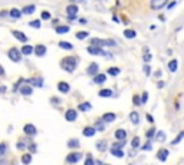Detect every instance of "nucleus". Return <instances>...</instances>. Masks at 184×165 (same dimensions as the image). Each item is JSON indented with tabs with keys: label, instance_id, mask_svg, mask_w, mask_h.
<instances>
[{
	"label": "nucleus",
	"instance_id": "nucleus-37",
	"mask_svg": "<svg viewBox=\"0 0 184 165\" xmlns=\"http://www.w3.org/2000/svg\"><path fill=\"white\" fill-rule=\"evenodd\" d=\"M155 139H157L160 144H161V142H164V141H165V134L163 131L157 132V135H155Z\"/></svg>",
	"mask_w": 184,
	"mask_h": 165
},
{
	"label": "nucleus",
	"instance_id": "nucleus-57",
	"mask_svg": "<svg viewBox=\"0 0 184 165\" xmlns=\"http://www.w3.org/2000/svg\"><path fill=\"white\" fill-rule=\"evenodd\" d=\"M5 75V69H3V66L0 65V76H3Z\"/></svg>",
	"mask_w": 184,
	"mask_h": 165
},
{
	"label": "nucleus",
	"instance_id": "nucleus-31",
	"mask_svg": "<svg viewBox=\"0 0 184 165\" xmlns=\"http://www.w3.org/2000/svg\"><path fill=\"white\" fill-rule=\"evenodd\" d=\"M88 36H89V32H86V30H81V32L76 33V39H79V40L86 39Z\"/></svg>",
	"mask_w": 184,
	"mask_h": 165
},
{
	"label": "nucleus",
	"instance_id": "nucleus-8",
	"mask_svg": "<svg viewBox=\"0 0 184 165\" xmlns=\"http://www.w3.org/2000/svg\"><path fill=\"white\" fill-rule=\"evenodd\" d=\"M12 34H13L19 42H22V43H26L27 42V36L23 32H20V30H12Z\"/></svg>",
	"mask_w": 184,
	"mask_h": 165
},
{
	"label": "nucleus",
	"instance_id": "nucleus-30",
	"mask_svg": "<svg viewBox=\"0 0 184 165\" xmlns=\"http://www.w3.org/2000/svg\"><path fill=\"white\" fill-rule=\"evenodd\" d=\"M55 30H56L58 34H65V33L69 32V26H58Z\"/></svg>",
	"mask_w": 184,
	"mask_h": 165
},
{
	"label": "nucleus",
	"instance_id": "nucleus-12",
	"mask_svg": "<svg viewBox=\"0 0 184 165\" xmlns=\"http://www.w3.org/2000/svg\"><path fill=\"white\" fill-rule=\"evenodd\" d=\"M98 70H99V66H98V63H91V65L88 66V69H86V73L88 75H91V76H95L97 73H98Z\"/></svg>",
	"mask_w": 184,
	"mask_h": 165
},
{
	"label": "nucleus",
	"instance_id": "nucleus-46",
	"mask_svg": "<svg viewBox=\"0 0 184 165\" xmlns=\"http://www.w3.org/2000/svg\"><path fill=\"white\" fill-rule=\"evenodd\" d=\"M152 149V145H151V142H147L144 146H143V151H151Z\"/></svg>",
	"mask_w": 184,
	"mask_h": 165
},
{
	"label": "nucleus",
	"instance_id": "nucleus-18",
	"mask_svg": "<svg viewBox=\"0 0 184 165\" xmlns=\"http://www.w3.org/2000/svg\"><path fill=\"white\" fill-rule=\"evenodd\" d=\"M19 91L22 95H25V96H29V95H32L33 93V89H32V85H25L19 88Z\"/></svg>",
	"mask_w": 184,
	"mask_h": 165
},
{
	"label": "nucleus",
	"instance_id": "nucleus-43",
	"mask_svg": "<svg viewBox=\"0 0 184 165\" xmlns=\"http://www.w3.org/2000/svg\"><path fill=\"white\" fill-rule=\"evenodd\" d=\"M85 165H95V161L92 158V155H88V158L85 161Z\"/></svg>",
	"mask_w": 184,
	"mask_h": 165
},
{
	"label": "nucleus",
	"instance_id": "nucleus-60",
	"mask_svg": "<svg viewBox=\"0 0 184 165\" xmlns=\"http://www.w3.org/2000/svg\"><path fill=\"white\" fill-rule=\"evenodd\" d=\"M105 165H109V164H105Z\"/></svg>",
	"mask_w": 184,
	"mask_h": 165
},
{
	"label": "nucleus",
	"instance_id": "nucleus-38",
	"mask_svg": "<svg viewBox=\"0 0 184 165\" xmlns=\"http://www.w3.org/2000/svg\"><path fill=\"white\" fill-rule=\"evenodd\" d=\"M101 46H115V40L112 39H102V45Z\"/></svg>",
	"mask_w": 184,
	"mask_h": 165
},
{
	"label": "nucleus",
	"instance_id": "nucleus-7",
	"mask_svg": "<svg viewBox=\"0 0 184 165\" xmlns=\"http://www.w3.org/2000/svg\"><path fill=\"white\" fill-rule=\"evenodd\" d=\"M76 118H78V112L75 109H68L65 112V119L68 122H73V121H76Z\"/></svg>",
	"mask_w": 184,
	"mask_h": 165
},
{
	"label": "nucleus",
	"instance_id": "nucleus-16",
	"mask_svg": "<svg viewBox=\"0 0 184 165\" xmlns=\"http://www.w3.org/2000/svg\"><path fill=\"white\" fill-rule=\"evenodd\" d=\"M168 149H165V148H161L160 151H158V154H157V158L161 161V162H164L165 159H167V157H168Z\"/></svg>",
	"mask_w": 184,
	"mask_h": 165
},
{
	"label": "nucleus",
	"instance_id": "nucleus-27",
	"mask_svg": "<svg viewBox=\"0 0 184 165\" xmlns=\"http://www.w3.org/2000/svg\"><path fill=\"white\" fill-rule=\"evenodd\" d=\"M59 47H60V49H65V50H72V49H73L72 43H69V42H65V40L59 42Z\"/></svg>",
	"mask_w": 184,
	"mask_h": 165
},
{
	"label": "nucleus",
	"instance_id": "nucleus-11",
	"mask_svg": "<svg viewBox=\"0 0 184 165\" xmlns=\"http://www.w3.org/2000/svg\"><path fill=\"white\" fill-rule=\"evenodd\" d=\"M23 131H25V134H26V135H29V136H33V135H36L38 129L35 128V125H32V124H27V125H25Z\"/></svg>",
	"mask_w": 184,
	"mask_h": 165
},
{
	"label": "nucleus",
	"instance_id": "nucleus-36",
	"mask_svg": "<svg viewBox=\"0 0 184 165\" xmlns=\"http://www.w3.org/2000/svg\"><path fill=\"white\" fill-rule=\"evenodd\" d=\"M119 68H109L108 69V75H111V76H118L119 75Z\"/></svg>",
	"mask_w": 184,
	"mask_h": 165
},
{
	"label": "nucleus",
	"instance_id": "nucleus-51",
	"mask_svg": "<svg viewBox=\"0 0 184 165\" xmlns=\"http://www.w3.org/2000/svg\"><path fill=\"white\" fill-rule=\"evenodd\" d=\"M97 124H98V125H97V129H98V131H104V129H105V126L104 125H101V122H97Z\"/></svg>",
	"mask_w": 184,
	"mask_h": 165
},
{
	"label": "nucleus",
	"instance_id": "nucleus-45",
	"mask_svg": "<svg viewBox=\"0 0 184 165\" xmlns=\"http://www.w3.org/2000/svg\"><path fill=\"white\" fill-rule=\"evenodd\" d=\"M154 134H155V129H154V128H151L150 131H147V135H145V136H147V138L150 139V138H152V136H155Z\"/></svg>",
	"mask_w": 184,
	"mask_h": 165
},
{
	"label": "nucleus",
	"instance_id": "nucleus-34",
	"mask_svg": "<svg viewBox=\"0 0 184 165\" xmlns=\"http://www.w3.org/2000/svg\"><path fill=\"white\" fill-rule=\"evenodd\" d=\"M22 162L25 165H29L32 162V155H30V154H25V155L22 157Z\"/></svg>",
	"mask_w": 184,
	"mask_h": 165
},
{
	"label": "nucleus",
	"instance_id": "nucleus-28",
	"mask_svg": "<svg viewBox=\"0 0 184 165\" xmlns=\"http://www.w3.org/2000/svg\"><path fill=\"white\" fill-rule=\"evenodd\" d=\"M130 119H131V122L134 125H138V124H140V115H138V112L130 113Z\"/></svg>",
	"mask_w": 184,
	"mask_h": 165
},
{
	"label": "nucleus",
	"instance_id": "nucleus-59",
	"mask_svg": "<svg viewBox=\"0 0 184 165\" xmlns=\"http://www.w3.org/2000/svg\"><path fill=\"white\" fill-rule=\"evenodd\" d=\"M157 86H158V88H163V86H164V82H158Z\"/></svg>",
	"mask_w": 184,
	"mask_h": 165
},
{
	"label": "nucleus",
	"instance_id": "nucleus-3",
	"mask_svg": "<svg viewBox=\"0 0 184 165\" xmlns=\"http://www.w3.org/2000/svg\"><path fill=\"white\" fill-rule=\"evenodd\" d=\"M86 50H88V53L95 55V56H104V55H109V53H106L105 50H102V47H101V46H92V45H89V46L86 47Z\"/></svg>",
	"mask_w": 184,
	"mask_h": 165
},
{
	"label": "nucleus",
	"instance_id": "nucleus-13",
	"mask_svg": "<svg viewBox=\"0 0 184 165\" xmlns=\"http://www.w3.org/2000/svg\"><path fill=\"white\" fill-rule=\"evenodd\" d=\"M115 119H117V115H115L114 112H106V113L102 115V121L106 122V124H111V122H114Z\"/></svg>",
	"mask_w": 184,
	"mask_h": 165
},
{
	"label": "nucleus",
	"instance_id": "nucleus-26",
	"mask_svg": "<svg viewBox=\"0 0 184 165\" xmlns=\"http://www.w3.org/2000/svg\"><path fill=\"white\" fill-rule=\"evenodd\" d=\"M35 10H36V6H35V4H30V6L23 7L22 13L23 14H32V13H35Z\"/></svg>",
	"mask_w": 184,
	"mask_h": 165
},
{
	"label": "nucleus",
	"instance_id": "nucleus-19",
	"mask_svg": "<svg viewBox=\"0 0 184 165\" xmlns=\"http://www.w3.org/2000/svg\"><path fill=\"white\" fill-rule=\"evenodd\" d=\"M58 89H59V92H62V93H68L69 89H71V86H69V83H66V82H59V83H58Z\"/></svg>",
	"mask_w": 184,
	"mask_h": 165
},
{
	"label": "nucleus",
	"instance_id": "nucleus-32",
	"mask_svg": "<svg viewBox=\"0 0 184 165\" xmlns=\"http://www.w3.org/2000/svg\"><path fill=\"white\" fill-rule=\"evenodd\" d=\"M20 16H22V12H20L19 9H12V10H10V17H13V19H19Z\"/></svg>",
	"mask_w": 184,
	"mask_h": 165
},
{
	"label": "nucleus",
	"instance_id": "nucleus-4",
	"mask_svg": "<svg viewBox=\"0 0 184 165\" xmlns=\"http://www.w3.org/2000/svg\"><path fill=\"white\" fill-rule=\"evenodd\" d=\"M167 3H168V0H151L150 2V7L152 10H161L163 7L167 6Z\"/></svg>",
	"mask_w": 184,
	"mask_h": 165
},
{
	"label": "nucleus",
	"instance_id": "nucleus-53",
	"mask_svg": "<svg viewBox=\"0 0 184 165\" xmlns=\"http://www.w3.org/2000/svg\"><path fill=\"white\" fill-rule=\"evenodd\" d=\"M161 75H163V72H161V70H160V69H158L157 72L154 73V76H155V78H160V76H161Z\"/></svg>",
	"mask_w": 184,
	"mask_h": 165
},
{
	"label": "nucleus",
	"instance_id": "nucleus-24",
	"mask_svg": "<svg viewBox=\"0 0 184 165\" xmlns=\"http://www.w3.org/2000/svg\"><path fill=\"white\" fill-rule=\"evenodd\" d=\"M152 59V55L148 52V47H144V55H143V60H144L145 63H150Z\"/></svg>",
	"mask_w": 184,
	"mask_h": 165
},
{
	"label": "nucleus",
	"instance_id": "nucleus-44",
	"mask_svg": "<svg viewBox=\"0 0 184 165\" xmlns=\"http://www.w3.org/2000/svg\"><path fill=\"white\" fill-rule=\"evenodd\" d=\"M40 17H42V20H49L51 19V13L49 12H42Z\"/></svg>",
	"mask_w": 184,
	"mask_h": 165
},
{
	"label": "nucleus",
	"instance_id": "nucleus-20",
	"mask_svg": "<svg viewBox=\"0 0 184 165\" xmlns=\"http://www.w3.org/2000/svg\"><path fill=\"white\" fill-rule=\"evenodd\" d=\"M33 50H35V47L30 46V45H25V46L20 49V52H22V55H25V56H29V55H32Z\"/></svg>",
	"mask_w": 184,
	"mask_h": 165
},
{
	"label": "nucleus",
	"instance_id": "nucleus-52",
	"mask_svg": "<svg viewBox=\"0 0 184 165\" xmlns=\"http://www.w3.org/2000/svg\"><path fill=\"white\" fill-rule=\"evenodd\" d=\"M147 121H148V122H154V118H152L150 113H147Z\"/></svg>",
	"mask_w": 184,
	"mask_h": 165
},
{
	"label": "nucleus",
	"instance_id": "nucleus-55",
	"mask_svg": "<svg viewBox=\"0 0 184 165\" xmlns=\"http://www.w3.org/2000/svg\"><path fill=\"white\" fill-rule=\"evenodd\" d=\"M86 22H88V20L84 19V17H81V19H79V23H82V25H86Z\"/></svg>",
	"mask_w": 184,
	"mask_h": 165
},
{
	"label": "nucleus",
	"instance_id": "nucleus-22",
	"mask_svg": "<svg viewBox=\"0 0 184 165\" xmlns=\"http://www.w3.org/2000/svg\"><path fill=\"white\" fill-rule=\"evenodd\" d=\"M78 109L81 111V112H86V111H91V109H92V104H89V102H84V104H79Z\"/></svg>",
	"mask_w": 184,
	"mask_h": 165
},
{
	"label": "nucleus",
	"instance_id": "nucleus-40",
	"mask_svg": "<svg viewBox=\"0 0 184 165\" xmlns=\"http://www.w3.org/2000/svg\"><path fill=\"white\" fill-rule=\"evenodd\" d=\"M140 142H141V141H140V138H138V136H134V138H132V141H131V146L134 148V149H137L138 146H140Z\"/></svg>",
	"mask_w": 184,
	"mask_h": 165
},
{
	"label": "nucleus",
	"instance_id": "nucleus-47",
	"mask_svg": "<svg viewBox=\"0 0 184 165\" xmlns=\"http://www.w3.org/2000/svg\"><path fill=\"white\" fill-rule=\"evenodd\" d=\"M144 72H145V75H147V76L151 73V68H150V65H148V63H145V65H144Z\"/></svg>",
	"mask_w": 184,
	"mask_h": 165
},
{
	"label": "nucleus",
	"instance_id": "nucleus-48",
	"mask_svg": "<svg viewBox=\"0 0 184 165\" xmlns=\"http://www.w3.org/2000/svg\"><path fill=\"white\" fill-rule=\"evenodd\" d=\"M134 105H140V104H141V96H138V95H135V96H134Z\"/></svg>",
	"mask_w": 184,
	"mask_h": 165
},
{
	"label": "nucleus",
	"instance_id": "nucleus-15",
	"mask_svg": "<svg viewBox=\"0 0 184 165\" xmlns=\"http://www.w3.org/2000/svg\"><path fill=\"white\" fill-rule=\"evenodd\" d=\"M26 82L29 83V85L36 86V88H40V86H43V79H42V78H32V79H27Z\"/></svg>",
	"mask_w": 184,
	"mask_h": 165
},
{
	"label": "nucleus",
	"instance_id": "nucleus-14",
	"mask_svg": "<svg viewBox=\"0 0 184 165\" xmlns=\"http://www.w3.org/2000/svg\"><path fill=\"white\" fill-rule=\"evenodd\" d=\"M105 80H106L105 73H97V75L94 76V83H97V85H102Z\"/></svg>",
	"mask_w": 184,
	"mask_h": 165
},
{
	"label": "nucleus",
	"instance_id": "nucleus-9",
	"mask_svg": "<svg viewBox=\"0 0 184 165\" xmlns=\"http://www.w3.org/2000/svg\"><path fill=\"white\" fill-rule=\"evenodd\" d=\"M46 50H48V49H46L45 45H36L33 52H35V55H36V56L42 58V56H45V55H46Z\"/></svg>",
	"mask_w": 184,
	"mask_h": 165
},
{
	"label": "nucleus",
	"instance_id": "nucleus-25",
	"mask_svg": "<svg viewBox=\"0 0 184 165\" xmlns=\"http://www.w3.org/2000/svg\"><path fill=\"white\" fill-rule=\"evenodd\" d=\"M124 36L127 38V39H135V36H137V32H135V30H132V29H125Z\"/></svg>",
	"mask_w": 184,
	"mask_h": 165
},
{
	"label": "nucleus",
	"instance_id": "nucleus-23",
	"mask_svg": "<svg viewBox=\"0 0 184 165\" xmlns=\"http://www.w3.org/2000/svg\"><path fill=\"white\" fill-rule=\"evenodd\" d=\"M177 68H178V62H177V59H173V60H170L168 62V70L170 72H177Z\"/></svg>",
	"mask_w": 184,
	"mask_h": 165
},
{
	"label": "nucleus",
	"instance_id": "nucleus-50",
	"mask_svg": "<svg viewBox=\"0 0 184 165\" xmlns=\"http://www.w3.org/2000/svg\"><path fill=\"white\" fill-rule=\"evenodd\" d=\"M5 152H6V145H5V144H0V157H2Z\"/></svg>",
	"mask_w": 184,
	"mask_h": 165
},
{
	"label": "nucleus",
	"instance_id": "nucleus-17",
	"mask_svg": "<svg viewBox=\"0 0 184 165\" xmlns=\"http://www.w3.org/2000/svg\"><path fill=\"white\" fill-rule=\"evenodd\" d=\"M114 135H115V139H118V141H125L127 139V131L125 129H117Z\"/></svg>",
	"mask_w": 184,
	"mask_h": 165
},
{
	"label": "nucleus",
	"instance_id": "nucleus-42",
	"mask_svg": "<svg viewBox=\"0 0 184 165\" xmlns=\"http://www.w3.org/2000/svg\"><path fill=\"white\" fill-rule=\"evenodd\" d=\"M29 26H30V27H35V29H40L42 23H40V20H32V22L29 23Z\"/></svg>",
	"mask_w": 184,
	"mask_h": 165
},
{
	"label": "nucleus",
	"instance_id": "nucleus-6",
	"mask_svg": "<svg viewBox=\"0 0 184 165\" xmlns=\"http://www.w3.org/2000/svg\"><path fill=\"white\" fill-rule=\"evenodd\" d=\"M81 158H82V154H79V152H72V154H69V155L66 157V161H68L69 164H76V162H79Z\"/></svg>",
	"mask_w": 184,
	"mask_h": 165
},
{
	"label": "nucleus",
	"instance_id": "nucleus-10",
	"mask_svg": "<svg viewBox=\"0 0 184 165\" xmlns=\"http://www.w3.org/2000/svg\"><path fill=\"white\" fill-rule=\"evenodd\" d=\"M95 132H97V128H94V126H85L84 131H82V135L86 136V138H91V136L95 135Z\"/></svg>",
	"mask_w": 184,
	"mask_h": 165
},
{
	"label": "nucleus",
	"instance_id": "nucleus-54",
	"mask_svg": "<svg viewBox=\"0 0 184 165\" xmlns=\"http://www.w3.org/2000/svg\"><path fill=\"white\" fill-rule=\"evenodd\" d=\"M17 148H19V149H25L26 146H25V144H23V142H19V144H17Z\"/></svg>",
	"mask_w": 184,
	"mask_h": 165
},
{
	"label": "nucleus",
	"instance_id": "nucleus-58",
	"mask_svg": "<svg viewBox=\"0 0 184 165\" xmlns=\"http://www.w3.org/2000/svg\"><path fill=\"white\" fill-rule=\"evenodd\" d=\"M174 6H176V2H173V3H170V4H168V9H173Z\"/></svg>",
	"mask_w": 184,
	"mask_h": 165
},
{
	"label": "nucleus",
	"instance_id": "nucleus-5",
	"mask_svg": "<svg viewBox=\"0 0 184 165\" xmlns=\"http://www.w3.org/2000/svg\"><path fill=\"white\" fill-rule=\"evenodd\" d=\"M66 14H68V19L69 20H75L76 14H78V6L76 4H69L66 7Z\"/></svg>",
	"mask_w": 184,
	"mask_h": 165
},
{
	"label": "nucleus",
	"instance_id": "nucleus-21",
	"mask_svg": "<svg viewBox=\"0 0 184 165\" xmlns=\"http://www.w3.org/2000/svg\"><path fill=\"white\" fill-rule=\"evenodd\" d=\"M111 154L114 157H117V158H122V157H124V151H122L121 148H115V146L111 148Z\"/></svg>",
	"mask_w": 184,
	"mask_h": 165
},
{
	"label": "nucleus",
	"instance_id": "nucleus-1",
	"mask_svg": "<svg viewBox=\"0 0 184 165\" xmlns=\"http://www.w3.org/2000/svg\"><path fill=\"white\" fill-rule=\"evenodd\" d=\"M76 66H78V59L73 58V56H66L60 60V68L69 73H72L76 69Z\"/></svg>",
	"mask_w": 184,
	"mask_h": 165
},
{
	"label": "nucleus",
	"instance_id": "nucleus-33",
	"mask_svg": "<svg viewBox=\"0 0 184 165\" xmlns=\"http://www.w3.org/2000/svg\"><path fill=\"white\" fill-rule=\"evenodd\" d=\"M68 146H69V148H72V149H75V148H78L79 146V141L78 139H69V141H68Z\"/></svg>",
	"mask_w": 184,
	"mask_h": 165
},
{
	"label": "nucleus",
	"instance_id": "nucleus-41",
	"mask_svg": "<svg viewBox=\"0 0 184 165\" xmlns=\"http://www.w3.org/2000/svg\"><path fill=\"white\" fill-rule=\"evenodd\" d=\"M97 148H98V151H105L106 149V142L105 141H99L98 144H97Z\"/></svg>",
	"mask_w": 184,
	"mask_h": 165
},
{
	"label": "nucleus",
	"instance_id": "nucleus-29",
	"mask_svg": "<svg viewBox=\"0 0 184 165\" xmlns=\"http://www.w3.org/2000/svg\"><path fill=\"white\" fill-rule=\"evenodd\" d=\"M98 95L101 98H109V96H112V91L111 89H101Z\"/></svg>",
	"mask_w": 184,
	"mask_h": 165
},
{
	"label": "nucleus",
	"instance_id": "nucleus-35",
	"mask_svg": "<svg viewBox=\"0 0 184 165\" xmlns=\"http://www.w3.org/2000/svg\"><path fill=\"white\" fill-rule=\"evenodd\" d=\"M183 138H184V131H181V132H180V134L177 135V138L171 141V145H177V144H178V142H180V141H181Z\"/></svg>",
	"mask_w": 184,
	"mask_h": 165
},
{
	"label": "nucleus",
	"instance_id": "nucleus-39",
	"mask_svg": "<svg viewBox=\"0 0 184 165\" xmlns=\"http://www.w3.org/2000/svg\"><path fill=\"white\" fill-rule=\"evenodd\" d=\"M89 43H91L92 46H101V45H102V39H99V38H92Z\"/></svg>",
	"mask_w": 184,
	"mask_h": 165
},
{
	"label": "nucleus",
	"instance_id": "nucleus-2",
	"mask_svg": "<svg viewBox=\"0 0 184 165\" xmlns=\"http://www.w3.org/2000/svg\"><path fill=\"white\" fill-rule=\"evenodd\" d=\"M7 56L12 62H20L22 60V52H20L17 47H10L7 50Z\"/></svg>",
	"mask_w": 184,
	"mask_h": 165
},
{
	"label": "nucleus",
	"instance_id": "nucleus-56",
	"mask_svg": "<svg viewBox=\"0 0 184 165\" xmlns=\"http://www.w3.org/2000/svg\"><path fill=\"white\" fill-rule=\"evenodd\" d=\"M30 151H32V152H36V145H35V144H32V145H30Z\"/></svg>",
	"mask_w": 184,
	"mask_h": 165
},
{
	"label": "nucleus",
	"instance_id": "nucleus-49",
	"mask_svg": "<svg viewBox=\"0 0 184 165\" xmlns=\"http://www.w3.org/2000/svg\"><path fill=\"white\" fill-rule=\"evenodd\" d=\"M147 99H148V93L144 92L143 95H141V104H145V102H147Z\"/></svg>",
	"mask_w": 184,
	"mask_h": 165
}]
</instances>
